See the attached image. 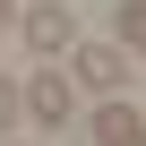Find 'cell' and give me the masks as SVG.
<instances>
[{
    "label": "cell",
    "instance_id": "277c9868",
    "mask_svg": "<svg viewBox=\"0 0 146 146\" xmlns=\"http://www.w3.org/2000/svg\"><path fill=\"white\" fill-rule=\"evenodd\" d=\"M95 146H146V112H129L120 95H103V112H95Z\"/></svg>",
    "mask_w": 146,
    "mask_h": 146
},
{
    "label": "cell",
    "instance_id": "7a4b0ae2",
    "mask_svg": "<svg viewBox=\"0 0 146 146\" xmlns=\"http://www.w3.org/2000/svg\"><path fill=\"white\" fill-rule=\"evenodd\" d=\"M26 43H35L43 60L78 52V9H69V0H35V9H26Z\"/></svg>",
    "mask_w": 146,
    "mask_h": 146
},
{
    "label": "cell",
    "instance_id": "3957f363",
    "mask_svg": "<svg viewBox=\"0 0 146 146\" xmlns=\"http://www.w3.org/2000/svg\"><path fill=\"white\" fill-rule=\"evenodd\" d=\"M69 78H78V86H95V95H120V86H129V52H120V43H78Z\"/></svg>",
    "mask_w": 146,
    "mask_h": 146
},
{
    "label": "cell",
    "instance_id": "ba28073f",
    "mask_svg": "<svg viewBox=\"0 0 146 146\" xmlns=\"http://www.w3.org/2000/svg\"><path fill=\"white\" fill-rule=\"evenodd\" d=\"M0 146H17V137H0Z\"/></svg>",
    "mask_w": 146,
    "mask_h": 146
},
{
    "label": "cell",
    "instance_id": "8992f818",
    "mask_svg": "<svg viewBox=\"0 0 146 146\" xmlns=\"http://www.w3.org/2000/svg\"><path fill=\"white\" fill-rule=\"evenodd\" d=\"M17 120H26V95H17V86H9V78H0V137H9V129H17Z\"/></svg>",
    "mask_w": 146,
    "mask_h": 146
},
{
    "label": "cell",
    "instance_id": "5b68a950",
    "mask_svg": "<svg viewBox=\"0 0 146 146\" xmlns=\"http://www.w3.org/2000/svg\"><path fill=\"white\" fill-rule=\"evenodd\" d=\"M112 26H120V52H146V0H120Z\"/></svg>",
    "mask_w": 146,
    "mask_h": 146
},
{
    "label": "cell",
    "instance_id": "6da1fadb",
    "mask_svg": "<svg viewBox=\"0 0 146 146\" xmlns=\"http://www.w3.org/2000/svg\"><path fill=\"white\" fill-rule=\"evenodd\" d=\"M17 95H26V120H43V129H69V112H78V86H69V69H35Z\"/></svg>",
    "mask_w": 146,
    "mask_h": 146
},
{
    "label": "cell",
    "instance_id": "52a82bcc",
    "mask_svg": "<svg viewBox=\"0 0 146 146\" xmlns=\"http://www.w3.org/2000/svg\"><path fill=\"white\" fill-rule=\"evenodd\" d=\"M0 35H9V0H0Z\"/></svg>",
    "mask_w": 146,
    "mask_h": 146
}]
</instances>
